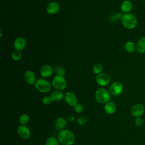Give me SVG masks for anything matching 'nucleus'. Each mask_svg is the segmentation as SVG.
Returning <instances> with one entry per match:
<instances>
[{
	"mask_svg": "<svg viewBox=\"0 0 145 145\" xmlns=\"http://www.w3.org/2000/svg\"><path fill=\"white\" fill-rule=\"evenodd\" d=\"M121 20L122 25L128 29L135 28L138 24L137 18L135 15L130 12L123 14Z\"/></svg>",
	"mask_w": 145,
	"mask_h": 145,
	"instance_id": "1",
	"label": "nucleus"
},
{
	"mask_svg": "<svg viewBox=\"0 0 145 145\" xmlns=\"http://www.w3.org/2000/svg\"><path fill=\"white\" fill-rule=\"evenodd\" d=\"M59 142L63 145H72L74 144L75 138L74 134L70 130L63 129L61 130L58 134Z\"/></svg>",
	"mask_w": 145,
	"mask_h": 145,
	"instance_id": "2",
	"label": "nucleus"
},
{
	"mask_svg": "<svg viewBox=\"0 0 145 145\" xmlns=\"http://www.w3.org/2000/svg\"><path fill=\"white\" fill-rule=\"evenodd\" d=\"M95 99L100 104H106L110 101L111 93L105 88H99L95 92Z\"/></svg>",
	"mask_w": 145,
	"mask_h": 145,
	"instance_id": "3",
	"label": "nucleus"
},
{
	"mask_svg": "<svg viewBox=\"0 0 145 145\" xmlns=\"http://www.w3.org/2000/svg\"><path fill=\"white\" fill-rule=\"evenodd\" d=\"M34 86L38 91L42 93H48L51 89L50 83L44 78H39L37 79Z\"/></svg>",
	"mask_w": 145,
	"mask_h": 145,
	"instance_id": "4",
	"label": "nucleus"
},
{
	"mask_svg": "<svg viewBox=\"0 0 145 145\" xmlns=\"http://www.w3.org/2000/svg\"><path fill=\"white\" fill-rule=\"evenodd\" d=\"M52 85L56 90L62 91L66 88L67 83L64 76L56 75L52 79Z\"/></svg>",
	"mask_w": 145,
	"mask_h": 145,
	"instance_id": "5",
	"label": "nucleus"
},
{
	"mask_svg": "<svg viewBox=\"0 0 145 145\" xmlns=\"http://www.w3.org/2000/svg\"><path fill=\"white\" fill-rule=\"evenodd\" d=\"M144 110L145 108L143 104L137 103L131 106L130 109V113L133 117L137 118L141 117L143 114Z\"/></svg>",
	"mask_w": 145,
	"mask_h": 145,
	"instance_id": "6",
	"label": "nucleus"
},
{
	"mask_svg": "<svg viewBox=\"0 0 145 145\" xmlns=\"http://www.w3.org/2000/svg\"><path fill=\"white\" fill-rule=\"evenodd\" d=\"M96 82L100 86H106L110 82V76L109 74L102 72L96 75Z\"/></svg>",
	"mask_w": 145,
	"mask_h": 145,
	"instance_id": "7",
	"label": "nucleus"
},
{
	"mask_svg": "<svg viewBox=\"0 0 145 145\" xmlns=\"http://www.w3.org/2000/svg\"><path fill=\"white\" fill-rule=\"evenodd\" d=\"M123 87L122 84L118 81L113 82L109 87V92L114 96L120 95L123 91Z\"/></svg>",
	"mask_w": 145,
	"mask_h": 145,
	"instance_id": "8",
	"label": "nucleus"
},
{
	"mask_svg": "<svg viewBox=\"0 0 145 145\" xmlns=\"http://www.w3.org/2000/svg\"><path fill=\"white\" fill-rule=\"evenodd\" d=\"M64 99L66 103L70 106H74L78 104L77 97L75 94L72 92H67L64 95Z\"/></svg>",
	"mask_w": 145,
	"mask_h": 145,
	"instance_id": "9",
	"label": "nucleus"
},
{
	"mask_svg": "<svg viewBox=\"0 0 145 145\" xmlns=\"http://www.w3.org/2000/svg\"><path fill=\"white\" fill-rule=\"evenodd\" d=\"M17 133L19 136L23 139H28L31 136V131L25 125H21L17 128Z\"/></svg>",
	"mask_w": 145,
	"mask_h": 145,
	"instance_id": "10",
	"label": "nucleus"
},
{
	"mask_svg": "<svg viewBox=\"0 0 145 145\" xmlns=\"http://www.w3.org/2000/svg\"><path fill=\"white\" fill-rule=\"evenodd\" d=\"M46 9L49 14L54 15L59 11L60 5L56 1H52L47 5Z\"/></svg>",
	"mask_w": 145,
	"mask_h": 145,
	"instance_id": "11",
	"label": "nucleus"
},
{
	"mask_svg": "<svg viewBox=\"0 0 145 145\" xmlns=\"http://www.w3.org/2000/svg\"><path fill=\"white\" fill-rule=\"evenodd\" d=\"M27 41L25 38L19 37L16 38L14 42V47L16 50L21 51L24 49L26 46Z\"/></svg>",
	"mask_w": 145,
	"mask_h": 145,
	"instance_id": "12",
	"label": "nucleus"
},
{
	"mask_svg": "<svg viewBox=\"0 0 145 145\" xmlns=\"http://www.w3.org/2000/svg\"><path fill=\"white\" fill-rule=\"evenodd\" d=\"M24 78L25 82L29 84H35L36 82V78L35 73L31 70H27L24 74Z\"/></svg>",
	"mask_w": 145,
	"mask_h": 145,
	"instance_id": "13",
	"label": "nucleus"
},
{
	"mask_svg": "<svg viewBox=\"0 0 145 145\" xmlns=\"http://www.w3.org/2000/svg\"><path fill=\"white\" fill-rule=\"evenodd\" d=\"M53 72V68L49 65H43L40 70V73L41 75L44 78L50 77Z\"/></svg>",
	"mask_w": 145,
	"mask_h": 145,
	"instance_id": "14",
	"label": "nucleus"
},
{
	"mask_svg": "<svg viewBox=\"0 0 145 145\" xmlns=\"http://www.w3.org/2000/svg\"><path fill=\"white\" fill-rule=\"evenodd\" d=\"M133 8V3L129 0L123 1L121 5V10L124 14L129 13Z\"/></svg>",
	"mask_w": 145,
	"mask_h": 145,
	"instance_id": "15",
	"label": "nucleus"
},
{
	"mask_svg": "<svg viewBox=\"0 0 145 145\" xmlns=\"http://www.w3.org/2000/svg\"><path fill=\"white\" fill-rule=\"evenodd\" d=\"M104 110L108 114H113L116 111V105L114 102L109 101L105 104Z\"/></svg>",
	"mask_w": 145,
	"mask_h": 145,
	"instance_id": "16",
	"label": "nucleus"
},
{
	"mask_svg": "<svg viewBox=\"0 0 145 145\" xmlns=\"http://www.w3.org/2000/svg\"><path fill=\"white\" fill-rule=\"evenodd\" d=\"M136 50L140 54L145 53V36L140 37L136 44Z\"/></svg>",
	"mask_w": 145,
	"mask_h": 145,
	"instance_id": "17",
	"label": "nucleus"
},
{
	"mask_svg": "<svg viewBox=\"0 0 145 145\" xmlns=\"http://www.w3.org/2000/svg\"><path fill=\"white\" fill-rule=\"evenodd\" d=\"M50 97L53 101L58 102L62 100L63 97V94L61 91L55 90L53 91L50 94Z\"/></svg>",
	"mask_w": 145,
	"mask_h": 145,
	"instance_id": "18",
	"label": "nucleus"
},
{
	"mask_svg": "<svg viewBox=\"0 0 145 145\" xmlns=\"http://www.w3.org/2000/svg\"><path fill=\"white\" fill-rule=\"evenodd\" d=\"M67 125L66 121L65 118L62 117H59L58 118L55 122V126L57 129L62 130H63Z\"/></svg>",
	"mask_w": 145,
	"mask_h": 145,
	"instance_id": "19",
	"label": "nucleus"
},
{
	"mask_svg": "<svg viewBox=\"0 0 145 145\" xmlns=\"http://www.w3.org/2000/svg\"><path fill=\"white\" fill-rule=\"evenodd\" d=\"M124 49L129 53H134L136 50V45L134 42L129 41H127L124 45Z\"/></svg>",
	"mask_w": 145,
	"mask_h": 145,
	"instance_id": "20",
	"label": "nucleus"
},
{
	"mask_svg": "<svg viewBox=\"0 0 145 145\" xmlns=\"http://www.w3.org/2000/svg\"><path fill=\"white\" fill-rule=\"evenodd\" d=\"M92 70L95 74L98 75L99 74L102 73V71L103 70V66L101 63H96L93 65Z\"/></svg>",
	"mask_w": 145,
	"mask_h": 145,
	"instance_id": "21",
	"label": "nucleus"
},
{
	"mask_svg": "<svg viewBox=\"0 0 145 145\" xmlns=\"http://www.w3.org/2000/svg\"><path fill=\"white\" fill-rule=\"evenodd\" d=\"M45 145H59V140L58 138L51 137L46 140Z\"/></svg>",
	"mask_w": 145,
	"mask_h": 145,
	"instance_id": "22",
	"label": "nucleus"
},
{
	"mask_svg": "<svg viewBox=\"0 0 145 145\" xmlns=\"http://www.w3.org/2000/svg\"><path fill=\"white\" fill-rule=\"evenodd\" d=\"M29 121V117L27 114H23L19 117V122L21 125H24L27 124Z\"/></svg>",
	"mask_w": 145,
	"mask_h": 145,
	"instance_id": "23",
	"label": "nucleus"
},
{
	"mask_svg": "<svg viewBox=\"0 0 145 145\" xmlns=\"http://www.w3.org/2000/svg\"><path fill=\"white\" fill-rule=\"evenodd\" d=\"M22 57V54L20 51L19 50H15L12 52L11 54L12 59L15 61H19Z\"/></svg>",
	"mask_w": 145,
	"mask_h": 145,
	"instance_id": "24",
	"label": "nucleus"
},
{
	"mask_svg": "<svg viewBox=\"0 0 145 145\" xmlns=\"http://www.w3.org/2000/svg\"><path fill=\"white\" fill-rule=\"evenodd\" d=\"M56 72L57 74V75H59L61 76H64L66 74V71L65 70L61 67H57L56 68Z\"/></svg>",
	"mask_w": 145,
	"mask_h": 145,
	"instance_id": "25",
	"label": "nucleus"
},
{
	"mask_svg": "<svg viewBox=\"0 0 145 145\" xmlns=\"http://www.w3.org/2000/svg\"><path fill=\"white\" fill-rule=\"evenodd\" d=\"M74 110L77 113H80L83 111V106L80 104H77L74 106Z\"/></svg>",
	"mask_w": 145,
	"mask_h": 145,
	"instance_id": "26",
	"label": "nucleus"
},
{
	"mask_svg": "<svg viewBox=\"0 0 145 145\" xmlns=\"http://www.w3.org/2000/svg\"><path fill=\"white\" fill-rule=\"evenodd\" d=\"M42 103L44 104V105H49L52 101V100L50 97V96H44L42 99Z\"/></svg>",
	"mask_w": 145,
	"mask_h": 145,
	"instance_id": "27",
	"label": "nucleus"
},
{
	"mask_svg": "<svg viewBox=\"0 0 145 145\" xmlns=\"http://www.w3.org/2000/svg\"><path fill=\"white\" fill-rule=\"evenodd\" d=\"M134 123H135V125L138 126V127H140L143 125V119L139 117H137L135 118V121H134Z\"/></svg>",
	"mask_w": 145,
	"mask_h": 145,
	"instance_id": "28",
	"label": "nucleus"
},
{
	"mask_svg": "<svg viewBox=\"0 0 145 145\" xmlns=\"http://www.w3.org/2000/svg\"><path fill=\"white\" fill-rule=\"evenodd\" d=\"M86 122H87V118L85 117H84V116L79 117L77 119V123L79 125H84Z\"/></svg>",
	"mask_w": 145,
	"mask_h": 145,
	"instance_id": "29",
	"label": "nucleus"
},
{
	"mask_svg": "<svg viewBox=\"0 0 145 145\" xmlns=\"http://www.w3.org/2000/svg\"><path fill=\"white\" fill-rule=\"evenodd\" d=\"M2 29H1V35H0L1 37L2 36Z\"/></svg>",
	"mask_w": 145,
	"mask_h": 145,
	"instance_id": "30",
	"label": "nucleus"
},
{
	"mask_svg": "<svg viewBox=\"0 0 145 145\" xmlns=\"http://www.w3.org/2000/svg\"><path fill=\"white\" fill-rule=\"evenodd\" d=\"M59 145H63V144H59Z\"/></svg>",
	"mask_w": 145,
	"mask_h": 145,
	"instance_id": "31",
	"label": "nucleus"
}]
</instances>
